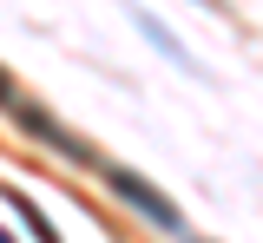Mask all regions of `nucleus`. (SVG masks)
<instances>
[{
  "instance_id": "obj_4",
  "label": "nucleus",
  "mask_w": 263,
  "mask_h": 243,
  "mask_svg": "<svg viewBox=\"0 0 263 243\" xmlns=\"http://www.w3.org/2000/svg\"><path fill=\"white\" fill-rule=\"evenodd\" d=\"M20 92H13V79H7V66H0V105H13Z\"/></svg>"
},
{
  "instance_id": "obj_1",
  "label": "nucleus",
  "mask_w": 263,
  "mask_h": 243,
  "mask_svg": "<svg viewBox=\"0 0 263 243\" xmlns=\"http://www.w3.org/2000/svg\"><path fill=\"white\" fill-rule=\"evenodd\" d=\"M7 112H13V118L27 125L33 138H46L53 151H66V158H79V165H92V145H86V138H72V132H66L60 118H53V112H40V105H27V99H13Z\"/></svg>"
},
{
  "instance_id": "obj_2",
  "label": "nucleus",
  "mask_w": 263,
  "mask_h": 243,
  "mask_svg": "<svg viewBox=\"0 0 263 243\" xmlns=\"http://www.w3.org/2000/svg\"><path fill=\"white\" fill-rule=\"evenodd\" d=\"M105 177H112V191H119L125 204H138L145 217H152V224H164V230H178V210L164 204V197H158V191H152V184H145L138 171H119V165H105Z\"/></svg>"
},
{
  "instance_id": "obj_5",
  "label": "nucleus",
  "mask_w": 263,
  "mask_h": 243,
  "mask_svg": "<svg viewBox=\"0 0 263 243\" xmlns=\"http://www.w3.org/2000/svg\"><path fill=\"white\" fill-rule=\"evenodd\" d=\"M0 243H7V230H0Z\"/></svg>"
},
{
  "instance_id": "obj_3",
  "label": "nucleus",
  "mask_w": 263,
  "mask_h": 243,
  "mask_svg": "<svg viewBox=\"0 0 263 243\" xmlns=\"http://www.w3.org/2000/svg\"><path fill=\"white\" fill-rule=\"evenodd\" d=\"M7 204L20 210V217H27V230H33V237H40V243H60V230H53V224H46V217H40V210L27 204V191H7Z\"/></svg>"
}]
</instances>
